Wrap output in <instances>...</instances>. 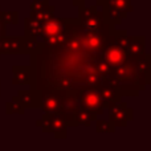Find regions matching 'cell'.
Instances as JSON below:
<instances>
[{
    "label": "cell",
    "instance_id": "1",
    "mask_svg": "<svg viewBox=\"0 0 151 151\" xmlns=\"http://www.w3.org/2000/svg\"><path fill=\"white\" fill-rule=\"evenodd\" d=\"M78 90V106L81 109H85L88 111L93 113L98 117L104 113V109H109L111 105L104 102L101 98L98 90L94 88H85V89H77Z\"/></svg>",
    "mask_w": 151,
    "mask_h": 151
},
{
    "label": "cell",
    "instance_id": "2",
    "mask_svg": "<svg viewBox=\"0 0 151 151\" xmlns=\"http://www.w3.org/2000/svg\"><path fill=\"white\" fill-rule=\"evenodd\" d=\"M37 127H41L44 133H53L56 138L64 139L66 138V122L63 114L58 113H44V117L36 122Z\"/></svg>",
    "mask_w": 151,
    "mask_h": 151
},
{
    "label": "cell",
    "instance_id": "3",
    "mask_svg": "<svg viewBox=\"0 0 151 151\" xmlns=\"http://www.w3.org/2000/svg\"><path fill=\"white\" fill-rule=\"evenodd\" d=\"M109 117L110 122L117 127H126L129 121L133 119V109L127 106V104L123 101H119L117 104L111 105L109 107Z\"/></svg>",
    "mask_w": 151,
    "mask_h": 151
},
{
    "label": "cell",
    "instance_id": "4",
    "mask_svg": "<svg viewBox=\"0 0 151 151\" xmlns=\"http://www.w3.org/2000/svg\"><path fill=\"white\" fill-rule=\"evenodd\" d=\"M41 106L44 113H58L63 114V104L58 89H41Z\"/></svg>",
    "mask_w": 151,
    "mask_h": 151
},
{
    "label": "cell",
    "instance_id": "5",
    "mask_svg": "<svg viewBox=\"0 0 151 151\" xmlns=\"http://www.w3.org/2000/svg\"><path fill=\"white\" fill-rule=\"evenodd\" d=\"M25 53L24 37H0V55Z\"/></svg>",
    "mask_w": 151,
    "mask_h": 151
},
{
    "label": "cell",
    "instance_id": "6",
    "mask_svg": "<svg viewBox=\"0 0 151 151\" xmlns=\"http://www.w3.org/2000/svg\"><path fill=\"white\" fill-rule=\"evenodd\" d=\"M15 97L25 109L41 106V94H40V90L35 88H32L31 90H19V93Z\"/></svg>",
    "mask_w": 151,
    "mask_h": 151
},
{
    "label": "cell",
    "instance_id": "7",
    "mask_svg": "<svg viewBox=\"0 0 151 151\" xmlns=\"http://www.w3.org/2000/svg\"><path fill=\"white\" fill-rule=\"evenodd\" d=\"M13 85H33L35 70L29 66H13L12 68Z\"/></svg>",
    "mask_w": 151,
    "mask_h": 151
},
{
    "label": "cell",
    "instance_id": "8",
    "mask_svg": "<svg viewBox=\"0 0 151 151\" xmlns=\"http://www.w3.org/2000/svg\"><path fill=\"white\" fill-rule=\"evenodd\" d=\"M101 98L104 99V102L109 105H114L117 102L121 101L122 98V93L118 88H114V86H109V85H102L99 88H97Z\"/></svg>",
    "mask_w": 151,
    "mask_h": 151
},
{
    "label": "cell",
    "instance_id": "9",
    "mask_svg": "<svg viewBox=\"0 0 151 151\" xmlns=\"http://www.w3.org/2000/svg\"><path fill=\"white\" fill-rule=\"evenodd\" d=\"M127 53L134 58L142 57L145 53V37H129L127 39Z\"/></svg>",
    "mask_w": 151,
    "mask_h": 151
},
{
    "label": "cell",
    "instance_id": "10",
    "mask_svg": "<svg viewBox=\"0 0 151 151\" xmlns=\"http://www.w3.org/2000/svg\"><path fill=\"white\" fill-rule=\"evenodd\" d=\"M73 113V117L76 121V125H81V126H90L91 121L97 119V115H94L93 113L88 111L85 109H81V107H77Z\"/></svg>",
    "mask_w": 151,
    "mask_h": 151
},
{
    "label": "cell",
    "instance_id": "11",
    "mask_svg": "<svg viewBox=\"0 0 151 151\" xmlns=\"http://www.w3.org/2000/svg\"><path fill=\"white\" fill-rule=\"evenodd\" d=\"M5 113H7L8 115H11V114H20V115H23L24 113H25V107H24L23 105L17 101V98H16L15 96H13L12 99H11L9 102H7V104H5Z\"/></svg>",
    "mask_w": 151,
    "mask_h": 151
},
{
    "label": "cell",
    "instance_id": "12",
    "mask_svg": "<svg viewBox=\"0 0 151 151\" xmlns=\"http://www.w3.org/2000/svg\"><path fill=\"white\" fill-rule=\"evenodd\" d=\"M96 130H97V133H114L115 126L110 121L99 119L96 123Z\"/></svg>",
    "mask_w": 151,
    "mask_h": 151
},
{
    "label": "cell",
    "instance_id": "13",
    "mask_svg": "<svg viewBox=\"0 0 151 151\" xmlns=\"http://www.w3.org/2000/svg\"><path fill=\"white\" fill-rule=\"evenodd\" d=\"M1 20L4 24H17L19 13L17 12H1Z\"/></svg>",
    "mask_w": 151,
    "mask_h": 151
},
{
    "label": "cell",
    "instance_id": "14",
    "mask_svg": "<svg viewBox=\"0 0 151 151\" xmlns=\"http://www.w3.org/2000/svg\"><path fill=\"white\" fill-rule=\"evenodd\" d=\"M5 36V24L1 20V9H0V37Z\"/></svg>",
    "mask_w": 151,
    "mask_h": 151
},
{
    "label": "cell",
    "instance_id": "15",
    "mask_svg": "<svg viewBox=\"0 0 151 151\" xmlns=\"http://www.w3.org/2000/svg\"><path fill=\"white\" fill-rule=\"evenodd\" d=\"M0 96H1V86H0Z\"/></svg>",
    "mask_w": 151,
    "mask_h": 151
},
{
    "label": "cell",
    "instance_id": "16",
    "mask_svg": "<svg viewBox=\"0 0 151 151\" xmlns=\"http://www.w3.org/2000/svg\"><path fill=\"white\" fill-rule=\"evenodd\" d=\"M0 57H1V55H0Z\"/></svg>",
    "mask_w": 151,
    "mask_h": 151
},
{
    "label": "cell",
    "instance_id": "17",
    "mask_svg": "<svg viewBox=\"0 0 151 151\" xmlns=\"http://www.w3.org/2000/svg\"><path fill=\"white\" fill-rule=\"evenodd\" d=\"M99 1H101V0H99Z\"/></svg>",
    "mask_w": 151,
    "mask_h": 151
}]
</instances>
